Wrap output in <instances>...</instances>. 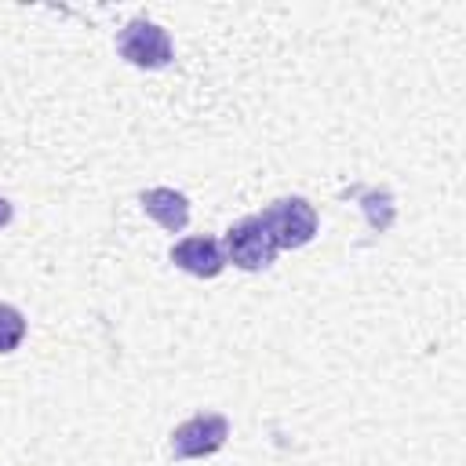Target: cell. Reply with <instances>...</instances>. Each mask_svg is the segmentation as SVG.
Instances as JSON below:
<instances>
[{"label": "cell", "instance_id": "6da1fadb", "mask_svg": "<svg viewBox=\"0 0 466 466\" xmlns=\"http://www.w3.org/2000/svg\"><path fill=\"white\" fill-rule=\"evenodd\" d=\"M258 218L269 229L277 251H299L317 237V208L306 197H280Z\"/></svg>", "mask_w": 466, "mask_h": 466}, {"label": "cell", "instance_id": "7a4b0ae2", "mask_svg": "<svg viewBox=\"0 0 466 466\" xmlns=\"http://www.w3.org/2000/svg\"><path fill=\"white\" fill-rule=\"evenodd\" d=\"M116 55L135 69H164L175 62L167 29L149 18H135L116 33Z\"/></svg>", "mask_w": 466, "mask_h": 466}, {"label": "cell", "instance_id": "3957f363", "mask_svg": "<svg viewBox=\"0 0 466 466\" xmlns=\"http://www.w3.org/2000/svg\"><path fill=\"white\" fill-rule=\"evenodd\" d=\"M222 255L226 262H233L237 269L244 273H258V269H269L273 258H277V244L269 237V229L262 226L258 215H248L240 222H233L222 237Z\"/></svg>", "mask_w": 466, "mask_h": 466}, {"label": "cell", "instance_id": "277c9868", "mask_svg": "<svg viewBox=\"0 0 466 466\" xmlns=\"http://www.w3.org/2000/svg\"><path fill=\"white\" fill-rule=\"evenodd\" d=\"M229 441V419L218 411H197L171 430V455L175 459H204L222 451Z\"/></svg>", "mask_w": 466, "mask_h": 466}, {"label": "cell", "instance_id": "5b68a950", "mask_svg": "<svg viewBox=\"0 0 466 466\" xmlns=\"http://www.w3.org/2000/svg\"><path fill=\"white\" fill-rule=\"evenodd\" d=\"M167 258H171L178 269H186V273H193V277H204V280H211V277H218V273L226 269L222 244L211 240V237H186V240L171 244Z\"/></svg>", "mask_w": 466, "mask_h": 466}, {"label": "cell", "instance_id": "8992f818", "mask_svg": "<svg viewBox=\"0 0 466 466\" xmlns=\"http://www.w3.org/2000/svg\"><path fill=\"white\" fill-rule=\"evenodd\" d=\"M138 204H142V211H146L157 226H164L167 233H182L186 222H189V197L178 193V189H171V186H153V189H146V193L138 197Z\"/></svg>", "mask_w": 466, "mask_h": 466}, {"label": "cell", "instance_id": "52a82bcc", "mask_svg": "<svg viewBox=\"0 0 466 466\" xmlns=\"http://www.w3.org/2000/svg\"><path fill=\"white\" fill-rule=\"evenodd\" d=\"M25 339V317L18 306L11 302H0V353H11L18 350Z\"/></svg>", "mask_w": 466, "mask_h": 466}, {"label": "cell", "instance_id": "ba28073f", "mask_svg": "<svg viewBox=\"0 0 466 466\" xmlns=\"http://www.w3.org/2000/svg\"><path fill=\"white\" fill-rule=\"evenodd\" d=\"M11 215H15L11 200H4V197H0V226H7V222H11Z\"/></svg>", "mask_w": 466, "mask_h": 466}]
</instances>
